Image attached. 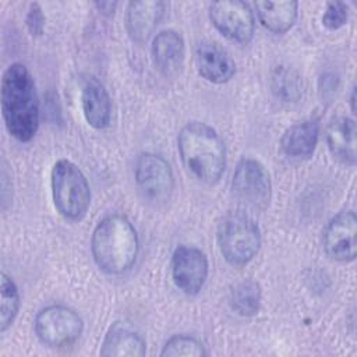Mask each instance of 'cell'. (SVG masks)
<instances>
[{
    "label": "cell",
    "instance_id": "cell-22",
    "mask_svg": "<svg viewBox=\"0 0 357 357\" xmlns=\"http://www.w3.org/2000/svg\"><path fill=\"white\" fill-rule=\"evenodd\" d=\"M0 332H6L14 322L15 317L18 315L20 305H21V297L20 290L15 284V282L4 272H1L0 279Z\"/></svg>",
    "mask_w": 357,
    "mask_h": 357
},
{
    "label": "cell",
    "instance_id": "cell-5",
    "mask_svg": "<svg viewBox=\"0 0 357 357\" xmlns=\"http://www.w3.org/2000/svg\"><path fill=\"white\" fill-rule=\"evenodd\" d=\"M52 199L66 220L79 222L91 206V187L84 172L68 159H59L50 172Z\"/></svg>",
    "mask_w": 357,
    "mask_h": 357
},
{
    "label": "cell",
    "instance_id": "cell-4",
    "mask_svg": "<svg viewBox=\"0 0 357 357\" xmlns=\"http://www.w3.org/2000/svg\"><path fill=\"white\" fill-rule=\"evenodd\" d=\"M218 248L225 261L236 268L248 265L259 252L261 230L245 211H230L222 216L216 230Z\"/></svg>",
    "mask_w": 357,
    "mask_h": 357
},
{
    "label": "cell",
    "instance_id": "cell-21",
    "mask_svg": "<svg viewBox=\"0 0 357 357\" xmlns=\"http://www.w3.org/2000/svg\"><path fill=\"white\" fill-rule=\"evenodd\" d=\"M231 310L240 317H254L261 307V287L254 280L238 283L230 294Z\"/></svg>",
    "mask_w": 357,
    "mask_h": 357
},
{
    "label": "cell",
    "instance_id": "cell-1",
    "mask_svg": "<svg viewBox=\"0 0 357 357\" xmlns=\"http://www.w3.org/2000/svg\"><path fill=\"white\" fill-rule=\"evenodd\" d=\"M0 105L8 134L29 142L39 128V98L29 70L22 63L10 64L1 77Z\"/></svg>",
    "mask_w": 357,
    "mask_h": 357
},
{
    "label": "cell",
    "instance_id": "cell-10",
    "mask_svg": "<svg viewBox=\"0 0 357 357\" xmlns=\"http://www.w3.org/2000/svg\"><path fill=\"white\" fill-rule=\"evenodd\" d=\"M172 280L174 286L187 296H197L209 275V262L204 251L192 245L174 248L170 261Z\"/></svg>",
    "mask_w": 357,
    "mask_h": 357
},
{
    "label": "cell",
    "instance_id": "cell-25",
    "mask_svg": "<svg viewBox=\"0 0 357 357\" xmlns=\"http://www.w3.org/2000/svg\"><path fill=\"white\" fill-rule=\"evenodd\" d=\"M25 25L31 36H42L46 25V17L39 3H31L25 15Z\"/></svg>",
    "mask_w": 357,
    "mask_h": 357
},
{
    "label": "cell",
    "instance_id": "cell-3",
    "mask_svg": "<svg viewBox=\"0 0 357 357\" xmlns=\"http://www.w3.org/2000/svg\"><path fill=\"white\" fill-rule=\"evenodd\" d=\"M139 240L134 225L120 213L98 222L91 237V252L96 266L107 275H123L137 261Z\"/></svg>",
    "mask_w": 357,
    "mask_h": 357
},
{
    "label": "cell",
    "instance_id": "cell-2",
    "mask_svg": "<svg viewBox=\"0 0 357 357\" xmlns=\"http://www.w3.org/2000/svg\"><path fill=\"white\" fill-rule=\"evenodd\" d=\"M177 149L195 180L206 185L219 183L226 169V146L215 128L202 121L187 123L177 135Z\"/></svg>",
    "mask_w": 357,
    "mask_h": 357
},
{
    "label": "cell",
    "instance_id": "cell-9",
    "mask_svg": "<svg viewBox=\"0 0 357 357\" xmlns=\"http://www.w3.org/2000/svg\"><path fill=\"white\" fill-rule=\"evenodd\" d=\"M134 177L137 187L151 201H167L174 190V174L170 163L160 155L145 152L135 162Z\"/></svg>",
    "mask_w": 357,
    "mask_h": 357
},
{
    "label": "cell",
    "instance_id": "cell-11",
    "mask_svg": "<svg viewBox=\"0 0 357 357\" xmlns=\"http://www.w3.org/2000/svg\"><path fill=\"white\" fill-rule=\"evenodd\" d=\"M357 218L354 211L344 209L336 213L325 226L322 244L326 255L337 262L356 259Z\"/></svg>",
    "mask_w": 357,
    "mask_h": 357
},
{
    "label": "cell",
    "instance_id": "cell-12",
    "mask_svg": "<svg viewBox=\"0 0 357 357\" xmlns=\"http://www.w3.org/2000/svg\"><path fill=\"white\" fill-rule=\"evenodd\" d=\"M166 13L162 0L130 1L126 8V29L135 43H145Z\"/></svg>",
    "mask_w": 357,
    "mask_h": 357
},
{
    "label": "cell",
    "instance_id": "cell-23",
    "mask_svg": "<svg viewBox=\"0 0 357 357\" xmlns=\"http://www.w3.org/2000/svg\"><path fill=\"white\" fill-rule=\"evenodd\" d=\"M162 357H202L206 356V350L201 340L191 335H174L172 336L160 351Z\"/></svg>",
    "mask_w": 357,
    "mask_h": 357
},
{
    "label": "cell",
    "instance_id": "cell-20",
    "mask_svg": "<svg viewBox=\"0 0 357 357\" xmlns=\"http://www.w3.org/2000/svg\"><path fill=\"white\" fill-rule=\"evenodd\" d=\"M271 88L278 99L293 103L301 98L303 79L296 70L287 66H278L271 75Z\"/></svg>",
    "mask_w": 357,
    "mask_h": 357
},
{
    "label": "cell",
    "instance_id": "cell-27",
    "mask_svg": "<svg viewBox=\"0 0 357 357\" xmlns=\"http://www.w3.org/2000/svg\"><path fill=\"white\" fill-rule=\"evenodd\" d=\"M350 102H351V112L354 113V102H356V91H354V89L351 91V98H350Z\"/></svg>",
    "mask_w": 357,
    "mask_h": 357
},
{
    "label": "cell",
    "instance_id": "cell-14",
    "mask_svg": "<svg viewBox=\"0 0 357 357\" xmlns=\"http://www.w3.org/2000/svg\"><path fill=\"white\" fill-rule=\"evenodd\" d=\"M155 68L166 78L176 75L185 59V43L174 29H165L155 35L151 46Z\"/></svg>",
    "mask_w": 357,
    "mask_h": 357
},
{
    "label": "cell",
    "instance_id": "cell-17",
    "mask_svg": "<svg viewBox=\"0 0 357 357\" xmlns=\"http://www.w3.org/2000/svg\"><path fill=\"white\" fill-rule=\"evenodd\" d=\"M81 105L85 121L95 130L109 127L112 120V99L105 85L96 78H86L81 91Z\"/></svg>",
    "mask_w": 357,
    "mask_h": 357
},
{
    "label": "cell",
    "instance_id": "cell-13",
    "mask_svg": "<svg viewBox=\"0 0 357 357\" xmlns=\"http://www.w3.org/2000/svg\"><path fill=\"white\" fill-rule=\"evenodd\" d=\"M198 74L208 82L222 85L236 74V63L231 56L215 42H202L195 50Z\"/></svg>",
    "mask_w": 357,
    "mask_h": 357
},
{
    "label": "cell",
    "instance_id": "cell-16",
    "mask_svg": "<svg viewBox=\"0 0 357 357\" xmlns=\"http://www.w3.org/2000/svg\"><path fill=\"white\" fill-rule=\"evenodd\" d=\"M325 141L333 159L346 166L356 165V121L351 117L340 116L333 119L325 130Z\"/></svg>",
    "mask_w": 357,
    "mask_h": 357
},
{
    "label": "cell",
    "instance_id": "cell-7",
    "mask_svg": "<svg viewBox=\"0 0 357 357\" xmlns=\"http://www.w3.org/2000/svg\"><path fill=\"white\" fill-rule=\"evenodd\" d=\"M233 197L244 206L264 211L272 198V180L266 167L254 158H243L231 177Z\"/></svg>",
    "mask_w": 357,
    "mask_h": 357
},
{
    "label": "cell",
    "instance_id": "cell-19",
    "mask_svg": "<svg viewBox=\"0 0 357 357\" xmlns=\"http://www.w3.org/2000/svg\"><path fill=\"white\" fill-rule=\"evenodd\" d=\"M254 7L262 26L275 35L290 31L298 17V3L293 0L255 1Z\"/></svg>",
    "mask_w": 357,
    "mask_h": 357
},
{
    "label": "cell",
    "instance_id": "cell-24",
    "mask_svg": "<svg viewBox=\"0 0 357 357\" xmlns=\"http://www.w3.org/2000/svg\"><path fill=\"white\" fill-rule=\"evenodd\" d=\"M322 25L329 31L343 28L349 21V7L343 1H328L322 14Z\"/></svg>",
    "mask_w": 357,
    "mask_h": 357
},
{
    "label": "cell",
    "instance_id": "cell-26",
    "mask_svg": "<svg viewBox=\"0 0 357 357\" xmlns=\"http://www.w3.org/2000/svg\"><path fill=\"white\" fill-rule=\"evenodd\" d=\"M95 7L100 14L110 17L114 14V11L117 8V3L116 1H96Z\"/></svg>",
    "mask_w": 357,
    "mask_h": 357
},
{
    "label": "cell",
    "instance_id": "cell-8",
    "mask_svg": "<svg viewBox=\"0 0 357 357\" xmlns=\"http://www.w3.org/2000/svg\"><path fill=\"white\" fill-rule=\"evenodd\" d=\"M209 20L215 29L229 40L247 45L254 38L255 17L245 1H215L209 6Z\"/></svg>",
    "mask_w": 357,
    "mask_h": 357
},
{
    "label": "cell",
    "instance_id": "cell-15",
    "mask_svg": "<svg viewBox=\"0 0 357 357\" xmlns=\"http://www.w3.org/2000/svg\"><path fill=\"white\" fill-rule=\"evenodd\" d=\"M99 353L105 357H142L146 342L130 322L116 321L107 329Z\"/></svg>",
    "mask_w": 357,
    "mask_h": 357
},
{
    "label": "cell",
    "instance_id": "cell-6",
    "mask_svg": "<svg viewBox=\"0 0 357 357\" xmlns=\"http://www.w3.org/2000/svg\"><path fill=\"white\" fill-rule=\"evenodd\" d=\"M39 342L52 349L74 344L84 332V321L73 308L66 305H49L40 310L33 322Z\"/></svg>",
    "mask_w": 357,
    "mask_h": 357
},
{
    "label": "cell",
    "instance_id": "cell-18",
    "mask_svg": "<svg viewBox=\"0 0 357 357\" xmlns=\"http://www.w3.org/2000/svg\"><path fill=\"white\" fill-rule=\"evenodd\" d=\"M319 138L318 120H305L286 128L280 138L283 153L293 159H308L312 156Z\"/></svg>",
    "mask_w": 357,
    "mask_h": 357
}]
</instances>
